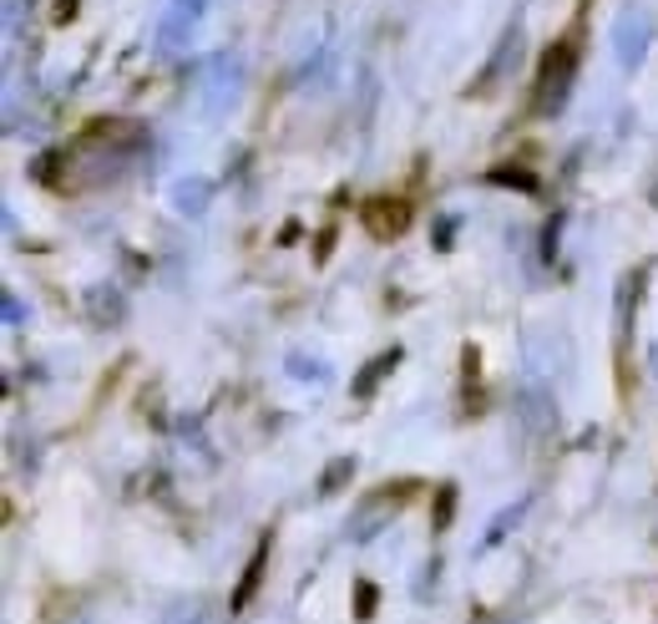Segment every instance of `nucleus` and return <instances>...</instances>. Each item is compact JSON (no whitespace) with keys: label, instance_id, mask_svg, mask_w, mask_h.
<instances>
[{"label":"nucleus","instance_id":"8","mask_svg":"<svg viewBox=\"0 0 658 624\" xmlns=\"http://www.w3.org/2000/svg\"><path fill=\"white\" fill-rule=\"evenodd\" d=\"M350 477H355V457H335V462H330V467L320 473V498H335V492L345 488Z\"/></svg>","mask_w":658,"mask_h":624},{"label":"nucleus","instance_id":"13","mask_svg":"<svg viewBox=\"0 0 658 624\" xmlns=\"http://www.w3.org/2000/svg\"><path fill=\"white\" fill-rule=\"evenodd\" d=\"M522 513H526V503H517L512 513H497V523L486 528V543H501V538H507V528H512V523L522 518Z\"/></svg>","mask_w":658,"mask_h":624},{"label":"nucleus","instance_id":"16","mask_svg":"<svg viewBox=\"0 0 658 624\" xmlns=\"http://www.w3.org/2000/svg\"><path fill=\"white\" fill-rule=\"evenodd\" d=\"M654 371H658V345H654Z\"/></svg>","mask_w":658,"mask_h":624},{"label":"nucleus","instance_id":"9","mask_svg":"<svg viewBox=\"0 0 658 624\" xmlns=\"http://www.w3.org/2000/svg\"><path fill=\"white\" fill-rule=\"evenodd\" d=\"M451 513H456V488L446 482V488H436V518H431V528L446 534V528H451Z\"/></svg>","mask_w":658,"mask_h":624},{"label":"nucleus","instance_id":"11","mask_svg":"<svg viewBox=\"0 0 658 624\" xmlns=\"http://www.w3.org/2000/svg\"><path fill=\"white\" fill-rule=\"evenodd\" d=\"M203 198H208V183H183L177 188V208L183 213H203Z\"/></svg>","mask_w":658,"mask_h":624},{"label":"nucleus","instance_id":"10","mask_svg":"<svg viewBox=\"0 0 658 624\" xmlns=\"http://www.w3.org/2000/svg\"><path fill=\"white\" fill-rule=\"evenodd\" d=\"M486 179H492V183H512V188H526V194H532V188H537V179H532V173H526V168H492V173H486Z\"/></svg>","mask_w":658,"mask_h":624},{"label":"nucleus","instance_id":"15","mask_svg":"<svg viewBox=\"0 0 658 624\" xmlns=\"http://www.w3.org/2000/svg\"><path fill=\"white\" fill-rule=\"evenodd\" d=\"M167 624H198V614H183V610H177V614H173V620H167Z\"/></svg>","mask_w":658,"mask_h":624},{"label":"nucleus","instance_id":"7","mask_svg":"<svg viewBox=\"0 0 658 624\" xmlns=\"http://www.w3.org/2000/svg\"><path fill=\"white\" fill-rule=\"evenodd\" d=\"M517 51H522V30H507V36H501V46H497V57H492V66L482 72V87H476V91L497 87L501 72H507V61H517Z\"/></svg>","mask_w":658,"mask_h":624},{"label":"nucleus","instance_id":"3","mask_svg":"<svg viewBox=\"0 0 658 624\" xmlns=\"http://www.w3.org/2000/svg\"><path fill=\"white\" fill-rule=\"evenodd\" d=\"M522 421H526V431H532V437L553 431L557 406H553V396H547V387H526L522 391Z\"/></svg>","mask_w":658,"mask_h":624},{"label":"nucleus","instance_id":"5","mask_svg":"<svg viewBox=\"0 0 658 624\" xmlns=\"http://www.w3.org/2000/svg\"><path fill=\"white\" fill-rule=\"evenodd\" d=\"M263 564H269V538H263L259 549H253V559H249V568H244V584L234 589V604L228 610L234 614H244L253 604V595H259V579H263Z\"/></svg>","mask_w":658,"mask_h":624},{"label":"nucleus","instance_id":"1","mask_svg":"<svg viewBox=\"0 0 658 624\" xmlns=\"http://www.w3.org/2000/svg\"><path fill=\"white\" fill-rule=\"evenodd\" d=\"M578 61H583V41H578V26H572L568 36H557V41L542 51L537 87H532V112L553 118V112L568 107L572 82H578Z\"/></svg>","mask_w":658,"mask_h":624},{"label":"nucleus","instance_id":"12","mask_svg":"<svg viewBox=\"0 0 658 624\" xmlns=\"http://www.w3.org/2000/svg\"><path fill=\"white\" fill-rule=\"evenodd\" d=\"M375 604H381V595H375V584H355V614H360V620H370V614H375Z\"/></svg>","mask_w":658,"mask_h":624},{"label":"nucleus","instance_id":"6","mask_svg":"<svg viewBox=\"0 0 658 624\" xmlns=\"http://www.w3.org/2000/svg\"><path fill=\"white\" fill-rule=\"evenodd\" d=\"M87 310H91V320L97 326H122V315H127V299L112 290V284H97L87 295Z\"/></svg>","mask_w":658,"mask_h":624},{"label":"nucleus","instance_id":"4","mask_svg":"<svg viewBox=\"0 0 658 624\" xmlns=\"http://www.w3.org/2000/svg\"><path fill=\"white\" fill-rule=\"evenodd\" d=\"M400 360H406V351H400V345H390V351H381V356L370 360L365 371L355 376V387H350V391H355V396H360V402H370V396H375V387H381V381L395 371V366H400Z\"/></svg>","mask_w":658,"mask_h":624},{"label":"nucleus","instance_id":"14","mask_svg":"<svg viewBox=\"0 0 658 624\" xmlns=\"http://www.w3.org/2000/svg\"><path fill=\"white\" fill-rule=\"evenodd\" d=\"M289 376H299V381H324V366L320 360H305V356H289Z\"/></svg>","mask_w":658,"mask_h":624},{"label":"nucleus","instance_id":"2","mask_svg":"<svg viewBox=\"0 0 658 624\" xmlns=\"http://www.w3.org/2000/svg\"><path fill=\"white\" fill-rule=\"evenodd\" d=\"M410 219H415V213H410V204L406 198H365V204H360V223H365V234L370 238H381V244H390V238H400L410 229Z\"/></svg>","mask_w":658,"mask_h":624}]
</instances>
